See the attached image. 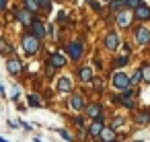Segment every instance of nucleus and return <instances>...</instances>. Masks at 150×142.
<instances>
[{"instance_id":"5701e85b","label":"nucleus","mask_w":150,"mask_h":142,"mask_svg":"<svg viewBox=\"0 0 150 142\" xmlns=\"http://www.w3.org/2000/svg\"><path fill=\"white\" fill-rule=\"evenodd\" d=\"M121 6H123V0H113V2H111V9L113 11H119Z\"/></svg>"},{"instance_id":"39448f33","label":"nucleus","mask_w":150,"mask_h":142,"mask_svg":"<svg viewBox=\"0 0 150 142\" xmlns=\"http://www.w3.org/2000/svg\"><path fill=\"white\" fill-rule=\"evenodd\" d=\"M136 41H138V43H142V45L150 43V29H146V27L138 29V33H136Z\"/></svg>"},{"instance_id":"20e7f679","label":"nucleus","mask_w":150,"mask_h":142,"mask_svg":"<svg viewBox=\"0 0 150 142\" xmlns=\"http://www.w3.org/2000/svg\"><path fill=\"white\" fill-rule=\"evenodd\" d=\"M134 17L140 19V21H148V19H150V9L144 6V4H140L138 9H134Z\"/></svg>"},{"instance_id":"a878e982","label":"nucleus","mask_w":150,"mask_h":142,"mask_svg":"<svg viewBox=\"0 0 150 142\" xmlns=\"http://www.w3.org/2000/svg\"><path fill=\"white\" fill-rule=\"evenodd\" d=\"M37 6H43V9H50V0H37Z\"/></svg>"},{"instance_id":"dca6fc26","label":"nucleus","mask_w":150,"mask_h":142,"mask_svg":"<svg viewBox=\"0 0 150 142\" xmlns=\"http://www.w3.org/2000/svg\"><path fill=\"white\" fill-rule=\"evenodd\" d=\"M19 21H21L23 25H31V23H33V21H31V13H29V11H21V13H19Z\"/></svg>"},{"instance_id":"c85d7f7f","label":"nucleus","mask_w":150,"mask_h":142,"mask_svg":"<svg viewBox=\"0 0 150 142\" xmlns=\"http://www.w3.org/2000/svg\"><path fill=\"white\" fill-rule=\"evenodd\" d=\"M6 6V0H0V9H4Z\"/></svg>"},{"instance_id":"393cba45","label":"nucleus","mask_w":150,"mask_h":142,"mask_svg":"<svg viewBox=\"0 0 150 142\" xmlns=\"http://www.w3.org/2000/svg\"><path fill=\"white\" fill-rule=\"evenodd\" d=\"M140 72H142V74L146 76V80H150V68H148V66H144V68H142Z\"/></svg>"},{"instance_id":"7c9ffc66","label":"nucleus","mask_w":150,"mask_h":142,"mask_svg":"<svg viewBox=\"0 0 150 142\" xmlns=\"http://www.w3.org/2000/svg\"><path fill=\"white\" fill-rule=\"evenodd\" d=\"M0 142H8V140H4V138H0Z\"/></svg>"},{"instance_id":"f8f14e48","label":"nucleus","mask_w":150,"mask_h":142,"mask_svg":"<svg viewBox=\"0 0 150 142\" xmlns=\"http://www.w3.org/2000/svg\"><path fill=\"white\" fill-rule=\"evenodd\" d=\"M103 128H105V126H103V121H101V119L97 117V121H95V124L91 126V130H88V134H91V136H99Z\"/></svg>"},{"instance_id":"a211bd4d","label":"nucleus","mask_w":150,"mask_h":142,"mask_svg":"<svg viewBox=\"0 0 150 142\" xmlns=\"http://www.w3.org/2000/svg\"><path fill=\"white\" fill-rule=\"evenodd\" d=\"M136 121L142 124V126H144V124H150V113H146V111L138 113V115H136Z\"/></svg>"},{"instance_id":"4be33fe9","label":"nucleus","mask_w":150,"mask_h":142,"mask_svg":"<svg viewBox=\"0 0 150 142\" xmlns=\"http://www.w3.org/2000/svg\"><path fill=\"white\" fill-rule=\"evenodd\" d=\"M123 4H127V6H132V9H138V6H140V0H123Z\"/></svg>"},{"instance_id":"423d86ee","label":"nucleus","mask_w":150,"mask_h":142,"mask_svg":"<svg viewBox=\"0 0 150 142\" xmlns=\"http://www.w3.org/2000/svg\"><path fill=\"white\" fill-rule=\"evenodd\" d=\"M105 45H107V50H115L119 45V35L117 33H109L105 37Z\"/></svg>"},{"instance_id":"f257e3e1","label":"nucleus","mask_w":150,"mask_h":142,"mask_svg":"<svg viewBox=\"0 0 150 142\" xmlns=\"http://www.w3.org/2000/svg\"><path fill=\"white\" fill-rule=\"evenodd\" d=\"M23 50H25V54H29V56L37 54V52H39V39L33 37V35H23Z\"/></svg>"},{"instance_id":"aec40b11","label":"nucleus","mask_w":150,"mask_h":142,"mask_svg":"<svg viewBox=\"0 0 150 142\" xmlns=\"http://www.w3.org/2000/svg\"><path fill=\"white\" fill-rule=\"evenodd\" d=\"M25 4H27V9L31 11V13H35L39 6H37V0H25Z\"/></svg>"},{"instance_id":"f03ea898","label":"nucleus","mask_w":150,"mask_h":142,"mask_svg":"<svg viewBox=\"0 0 150 142\" xmlns=\"http://www.w3.org/2000/svg\"><path fill=\"white\" fill-rule=\"evenodd\" d=\"M113 87L119 89V91H127L129 89V78L123 72H117V74H113Z\"/></svg>"},{"instance_id":"4468645a","label":"nucleus","mask_w":150,"mask_h":142,"mask_svg":"<svg viewBox=\"0 0 150 142\" xmlns=\"http://www.w3.org/2000/svg\"><path fill=\"white\" fill-rule=\"evenodd\" d=\"M129 19H132V15H129V13H119V17H117L119 27H127V25H129Z\"/></svg>"},{"instance_id":"473e14b6","label":"nucleus","mask_w":150,"mask_h":142,"mask_svg":"<svg viewBox=\"0 0 150 142\" xmlns=\"http://www.w3.org/2000/svg\"><path fill=\"white\" fill-rule=\"evenodd\" d=\"M103 2H109V0H103Z\"/></svg>"},{"instance_id":"2eb2a0df","label":"nucleus","mask_w":150,"mask_h":142,"mask_svg":"<svg viewBox=\"0 0 150 142\" xmlns=\"http://www.w3.org/2000/svg\"><path fill=\"white\" fill-rule=\"evenodd\" d=\"M58 89H60V91H64V93H68V91L72 89V80H70V78H60Z\"/></svg>"},{"instance_id":"c756f323","label":"nucleus","mask_w":150,"mask_h":142,"mask_svg":"<svg viewBox=\"0 0 150 142\" xmlns=\"http://www.w3.org/2000/svg\"><path fill=\"white\" fill-rule=\"evenodd\" d=\"M0 93H4V87H2V84H0Z\"/></svg>"},{"instance_id":"ddd939ff","label":"nucleus","mask_w":150,"mask_h":142,"mask_svg":"<svg viewBox=\"0 0 150 142\" xmlns=\"http://www.w3.org/2000/svg\"><path fill=\"white\" fill-rule=\"evenodd\" d=\"M31 25H33V31H35V35H33V37H37V39H39V37H43V35H45V29H43V25H41L39 21H33Z\"/></svg>"},{"instance_id":"bb28decb","label":"nucleus","mask_w":150,"mask_h":142,"mask_svg":"<svg viewBox=\"0 0 150 142\" xmlns=\"http://www.w3.org/2000/svg\"><path fill=\"white\" fill-rule=\"evenodd\" d=\"M93 82H95V89H97V91H101V89H103V84H101L103 80H99V78H97V80H93Z\"/></svg>"},{"instance_id":"9b49d317","label":"nucleus","mask_w":150,"mask_h":142,"mask_svg":"<svg viewBox=\"0 0 150 142\" xmlns=\"http://www.w3.org/2000/svg\"><path fill=\"white\" fill-rule=\"evenodd\" d=\"M80 80L82 82H88V80H93V70L88 68V66H84V68H80Z\"/></svg>"},{"instance_id":"412c9836","label":"nucleus","mask_w":150,"mask_h":142,"mask_svg":"<svg viewBox=\"0 0 150 142\" xmlns=\"http://www.w3.org/2000/svg\"><path fill=\"white\" fill-rule=\"evenodd\" d=\"M140 78H142V72H136V74L129 78V84H132V87H136V84L140 82Z\"/></svg>"},{"instance_id":"b1692460","label":"nucleus","mask_w":150,"mask_h":142,"mask_svg":"<svg viewBox=\"0 0 150 142\" xmlns=\"http://www.w3.org/2000/svg\"><path fill=\"white\" fill-rule=\"evenodd\" d=\"M60 136H62L64 140H68V142H72V134H68L66 130H60Z\"/></svg>"},{"instance_id":"f3484780","label":"nucleus","mask_w":150,"mask_h":142,"mask_svg":"<svg viewBox=\"0 0 150 142\" xmlns=\"http://www.w3.org/2000/svg\"><path fill=\"white\" fill-rule=\"evenodd\" d=\"M70 103H72V107H74V109H82V107H84V101H82V97H80V95H74Z\"/></svg>"},{"instance_id":"6ab92c4d","label":"nucleus","mask_w":150,"mask_h":142,"mask_svg":"<svg viewBox=\"0 0 150 142\" xmlns=\"http://www.w3.org/2000/svg\"><path fill=\"white\" fill-rule=\"evenodd\" d=\"M29 105H31V107H35V105H37V107H41L39 97H37V95H29Z\"/></svg>"},{"instance_id":"2f4dec72","label":"nucleus","mask_w":150,"mask_h":142,"mask_svg":"<svg viewBox=\"0 0 150 142\" xmlns=\"http://www.w3.org/2000/svg\"><path fill=\"white\" fill-rule=\"evenodd\" d=\"M86 2H93V0H86Z\"/></svg>"},{"instance_id":"cd10ccee","label":"nucleus","mask_w":150,"mask_h":142,"mask_svg":"<svg viewBox=\"0 0 150 142\" xmlns=\"http://www.w3.org/2000/svg\"><path fill=\"white\" fill-rule=\"evenodd\" d=\"M123 124V119L121 117H115V121H113V128H117V126H121Z\"/></svg>"},{"instance_id":"6e6552de","label":"nucleus","mask_w":150,"mask_h":142,"mask_svg":"<svg viewBox=\"0 0 150 142\" xmlns=\"http://www.w3.org/2000/svg\"><path fill=\"white\" fill-rule=\"evenodd\" d=\"M101 113H103V107H101V105H97V103L86 105V115H88V117H99Z\"/></svg>"},{"instance_id":"7ed1b4c3","label":"nucleus","mask_w":150,"mask_h":142,"mask_svg":"<svg viewBox=\"0 0 150 142\" xmlns=\"http://www.w3.org/2000/svg\"><path fill=\"white\" fill-rule=\"evenodd\" d=\"M68 54H70V58H72V60H78V58L82 56V43L72 41V43L68 45Z\"/></svg>"},{"instance_id":"1a4fd4ad","label":"nucleus","mask_w":150,"mask_h":142,"mask_svg":"<svg viewBox=\"0 0 150 142\" xmlns=\"http://www.w3.org/2000/svg\"><path fill=\"white\" fill-rule=\"evenodd\" d=\"M21 70H23V64H21V60L13 58V60L8 62V72H11V74H19Z\"/></svg>"},{"instance_id":"9d476101","label":"nucleus","mask_w":150,"mask_h":142,"mask_svg":"<svg viewBox=\"0 0 150 142\" xmlns=\"http://www.w3.org/2000/svg\"><path fill=\"white\" fill-rule=\"evenodd\" d=\"M99 136H101V140H103V142H113V140H115V134H113V128H103Z\"/></svg>"},{"instance_id":"0eeeda50","label":"nucleus","mask_w":150,"mask_h":142,"mask_svg":"<svg viewBox=\"0 0 150 142\" xmlns=\"http://www.w3.org/2000/svg\"><path fill=\"white\" fill-rule=\"evenodd\" d=\"M50 64H52L54 68H64V66H66V58H64L62 54H54L52 60H50Z\"/></svg>"}]
</instances>
